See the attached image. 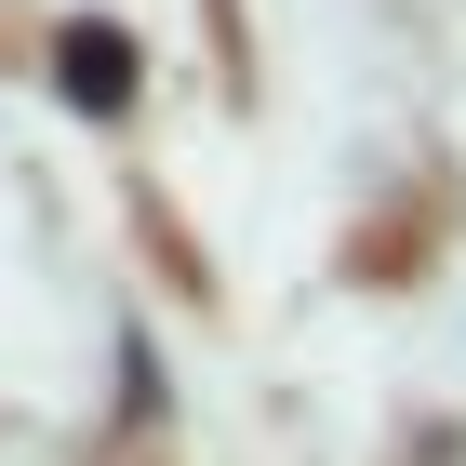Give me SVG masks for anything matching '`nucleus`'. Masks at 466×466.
Segmentation results:
<instances>
[{
	"label": "nucleus",
	"instance_id": "f257e3e1",
	"mask_svg": "<svg viewBox=\"0 0 466 466\" xmlns=\"http://www.w3.org/2000/svg\"><path fill=\"white\" fill-rule=\"evenodd\" d=\"M54 80H67V107L120 120V107H134V40H120V27H67V40H54Z\"/></svg>",
	"mask_w": 466,
	"mask_h": 466
}]
</instances>
